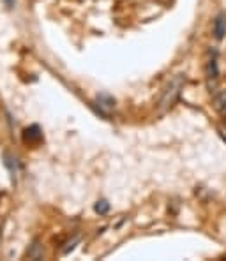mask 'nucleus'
<instances>
[{"instance_id":"f257e3e1","label":"nucleus","mask_w":226,"mask_h":261,"mask_svg":"<svg viewBox=\"0 0 226 261\" xmlns=\"http://www.w3.org/2000/svg\"><path fill=\"white\" fill-rule=\"evenodd\" d=\"M184 83H186L184 74H175L173 78L166 83V87H164L163 94H161V97H159V102H158L159 113H166L168 110L173 108V105L177 102V99L181 97Z\"/></svg>"},{"instance_id":"f03ea898","label":"nucleus","mask_w":226,"mask_h":261,"mask_svg":"<svg viewBox=\"0 0 226 261\" xmlns=\"http://www.w3.org/2000/svg\"><path fill=\"white\" fill-rule=\"evenodd\" d=\"M205 76H207V82H209V87H216L217 83V78H219V69H217V60H216V55L212 59L207 60V65H205Z\"/></svg>"},{"instance_id":"7ed1b4c3","label":"nucleus","mask_w":226,"mask_h":261,"mask_svg":"<svg viewBox=\"0 0 226 261\" xmlns=\"http://www.w3.org/2000/svg\"><path fill=\"white\" fill-rule=\"evenodd\" d=\"M95 102H97L99 111H101L103 115H106V117H110V113H112V111L115 110V101H113V97H110V95H106V94L97 95Z\"/></svg>"},{"instance_id":"20e7f679","label":"nucleus","mask_w":226,"mask_h":261,"mask_svg":"<svg viewBox=\"0 0 226 261\" xmlns=\"http://www.w3.org/2000/svg\"><path fill=\"white\" fill-rule=\"evenodd\" d=\"M212 105H214V110H216L217 113L226 117V90H219V92L214 94Z\"/></svg>"},{"instance_id":"39448f33","label":"nucleus","mask_w":226,"mask_h":261,"mask_svg":"<svg viewBox=\"0 0 226 261\" xmlns=\"http://www.w3.org/2000/svg\"><path fill=\"white\" fill-rule=\"evenodd\" d=\"M226 34V18L224 14H217V18L214 20V36L216 39H223Z\"/></svg>"},{"instance_id":"423d86ee","label":"nucleus","mask_w":226,"mask_h":261,"mask_svg":"<svg viewBox=\"0 0 226 261\" xmlns=\"http://www.w3.org/2000/svg\"><path fill=\"white\" fill-rule=\"evenodd\" d=\"M27 258H30V259H43V245L39 244V240H34V244L30 245V249L27 251Z\"/></svg>"},{"instance_id":"0eeeda50","label":"nucleus","mask_w":226,"mask_h":261,"mask_svg":"<svg viewBox=\"0 0 226 261\" xmlns=\"http://www.w3.org/2000/svg\"><path fill=\"white\" fill-rule=\"evenodd\" d=\"M41 138H43V134L39 133L37 125L25 129V141H29V143H37V141H41Z\"/></svg>"},{"instance_id":"6e6552de","label":"nucleus","mask_w":226,"mask_h":261,"mask_svg":"<svg viewBox=\"0 0 226 261\" xmlns=\"http://www.w3.org/2000/svg\"><path fill=\"white\" fill-rule=\"evenodd\" d=\"M108 210H110V205H108V201H105V199L95 203V212L97 214H106Z\"/></svg>"},{"instance_id":"1a4fd4ad","label":"nucleus","mask_w":226,"mask_h":261,"mask_svg":"<svg viewBox=\"0 0 226 261\" xmlns=\"http://www.w3.org/2000/svg\"><path fill=\"white\" fill-rule=\"evenodd\" d=\"M78 242H80V237H76V239L72 240V242H69V244H67V247H64V249H62V252H64V254H67V252L71 251L72 247H74V244H78Z\"/></svg>"},{"instance_id":"9d476101","label":"nucleus","mask_w":226,"mask_h":261,"mask_svg":"<svg viewBox=\"0 0 226 261\" xmlns=\"http://www.w3.org/2000/svg\"><path fill=\"white\" fill-rule=\"evenodd\" d=\"M4 4H6L7 7H13L14 6V0H4Z\"/></svg>"}]
</instances>
